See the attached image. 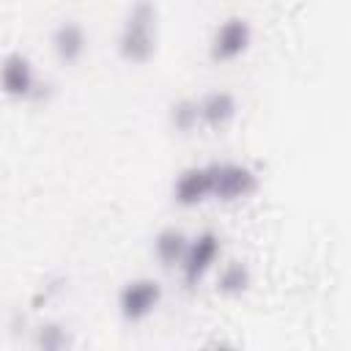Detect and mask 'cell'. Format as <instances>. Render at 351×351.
Returning a JSON list of instances; mask_svg holds the SVG:
<instances>
[{
  "label": "cell",
  "instance_id": "obj_13",
  "mask_svg": "<svg viewBox=\"0 0 351 351\" xmlns=\"http://www.w3.org/2000/svg\"><path fill=\"white\" fill-rule=\"evenodd\" d=\"M33 346L38 351H66L71 346V335L58 321H41L33 329Z\"/></svg>",
  "mask_w": 351,
  "mask_h": 351
},
{
  "label": "cell",
  "instance_id": "obj_11",
  "mask_svg": "<svg viewBox=\"0 0 351 351\" xmlns=\"http://www.w3.org/2000/svg\"><path fill=\"white\" fill-rule=\"evenodd\" d=\"M186 241H189V236H186L181 228L167 225V228L156 230V236H154V244H151L154 258H156L165 269H176L178 261H181V255H184V250H186Z\"/></svg>",
  "mask_w": 351,
  "mask_h": 351
},
{
  "label": "cell",
  "instance_id": "obj_14",
  "mask_svg": "<svg viewBox=\"0 0 351 351\" xmlns=\"http://www.w3.org/2000/svg\"><path fill=\"white\" fill-rule=\"evenodd\" d=\"M63 288H66V277H52V280H47L41 288H38V293L33 296V307H41V304H49L58 293H63Z\"/></svg>",
  "mask_w": 351,
  "mask_h": 351
},
{
  "label": "cell",
  "instance_id": "obj_5",
  "mask_svg": "<svg viewBox=\"0 0 351 351\" xmlns=\"http://www.w3.org/2000/svg\"><path fill=\"white\" fill-rule=\"evenodd\" d=\"M165 288L156 277H132L118 288L115 307L126 324H143L159 310Z\"/></svg>",
  "mask_w": 351,
  "mask_h": 351
},
{
  "label": "cell",
  "instance_id": "obj_9",
  "mask_svg": "<svg viewBox=\"0 0 351 351\" xmlns=\"http://www.w3.org/2000/svg\"><path fill=\"white\" fill-rule=\"evenodd\" d=\"M49 47H52V55L63 66L80 63L85 49H88V30H85V25L77 22V19H60L52 27V33H49Z\"/></svg>",
  "mask_w": 351,
  "mask_h": 351
},
{
  "label": "cell",
  "instance_id": "obj_7",
  "mask_svg": "<svg viewBox=\"0 0 351 351\" xmlns=\"http://www.w3.org/2000/svg\"><path fill=\"white\" fill-rule=\"evenodd\" d=\"M170 200L181 208H195L203 206L206 200H211V170L208 162H197V165H186L176 173L173 184H170Z\"/></svg>",
  "mask_w": 351,
  "mask_h": 351
},
{
  "label": "cell",
  "instance_id": "obj_8",
  "mask_svg": "<svg viewBox=\"0 0 351 351\" xmlns=\"http://www.w3.org/2000/svg\"><path fill=\"white\" fill-rule=\"evenodd\" d=\"M197 112H200V126L203 129L222 132L239 118V99H236L233 90L214 88V90H206L197 99Z\"/></svg>",
  "mask_w": 351,
  "mask_h": 351
},
{
  "label": "cell",
  "instance_id": "obj_3",
  "mask_svg": "<svg viewBox=\"0 0 351 351\" xmlns=\"http://www.w3.org/2000/svg\"><path fill=\"white\" fill-rule=\"evenodd\" d=\"M211 170V200L217 203H241L252 197L261 186V176L252 165L239 159H214Z\"/></svg>",
  "mask_w": 351,
  "mask_h": 351
},
{
  "label": "cell",
  "instance_id": "obj_4",
  "mask_svg": "<svg viewBox=\"0 0 351 351\" xmlns=\"http://www.w3.org/2000/svg\"><path fill=\"white\" fill-rule=\"evenodd\" d=\"M222 258V236L217 230H200L195 236H189L186 250L178 261V277L186 288H197L219 263Z\"/></svg>",
  "mask_w": 351,
  "mask_h": 351
},
{
  "label": "cell",
  "instance_id": "obj_6",
  "mask_svg": "<svg viewBox=\"0 0 351 351\" xmlns=\"http://www.w3.org/2000/svg\"><path fill=\"white\" fill-rule=\"evenodd\" d=\"M252 47V25L250 19L233 14L225 16L208 36V58L211 63H233L247 55Z\"/></svg>",
  "mask_w": 351,
  "mask_h": 351
},
{
  "label": "cell",
  "instance_id": "obj_10",
  "mask_svg": "<svg viewBox=\"0 0 351 351\" xmlns=\"http://www.w3.org/2000/svg\"><path fill=\"white\" fill-rule=\"evenodd\" d=\"M217 277H214V291L225 299H239L250 291L252 285V269L247 261H239V258H230L225 261L222 266L217 263Z\"/></svg>",
  "mask_w": 351,
  "mask_h": 351
},
{
  "label": "cell",
  "instance_id": "obj_2",
  "mask_svg": "<svg viewBox=\"0 0 351 351\" xmlns=\"http://www.w3.org/2000/svg\"><path fill=\"white\" fill-rule=\"evenodd\" d=\"M52 85L44 82L33 66V60L19 52L11 49L0 58V93L5 99L14 101H44L49 96Z\"/></svg>",
  "mask_w": 351,
  "mask_h": 351
},
{
  "label": "cell",
  "instance_id": "obj_1",
  "mask_svg": "<svg viewBox=\"0 0 351 351\" xmlns=\"http://www.w3.org/2000/svg\"><path fill=\"white\" fill-rule=\"evenodd\" d=\"M115 52L129 66H145L159 52V5L154 0H132L121 16Z\"/></svg>",
  "mask_w": 351,
  "mask_h": 351
},
{
  "label": "cell",
  "instance_id": "obj_12",
  "mask_svg": "<svg viewBox=\"0 0 351 351\" xmlns=\"http://www.w3.org/2000/svg\"><path fill=\"white\" fill-rule=\"evenodd\" d=\"M167 123H170V129L178 132V134H192L195 129H200L197 99L181 96V99L170 101V107H167Z\"/></svg>",
  "mask_w": 351,
  "mask_h": 351
}]
</instances>
